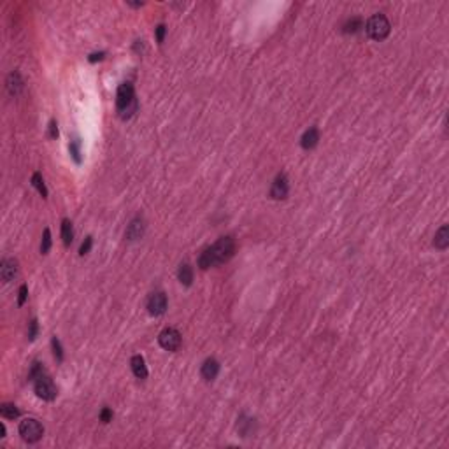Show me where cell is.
Instances as JSON below:
<instances>
[{
    "instance_id": "cell-1",
    "label": "cell",
    "mask_w": 449,
    "mask_h": 449,
    "mask_svg": "<svg viewBox=\"0 0 449 449\" xmlns=\"http://www.w3.org/2000/svg\"><path fill=\"white\" fill-rule=\"evenodd\" d=\"M234 254H235V240L230 235L221 237L211 248L204 249V253L198 256V267L202 271H207L211 267L227 263Z\"/></svg>"
},
{
    "instance_id": "cell-2",
    "label": "cell",
    "mask_w": 449,
    "mask_h": 449,
    "mask_svg": "<svg viewBox=\"0 0 449 449\" xmlns=\"http://www.w3.org/2000/svg\"><path fill=\"white\" fill-rule=\"evenodd\" d=\"M139 109V102H137L136 90L132 83H123L119 84L118 93H116V111L121 119H130L134 114Z\"/></svg>"
},
{
    "instance_id": "cell-3",
    "label": "cell",
    "mask_w": 449,
    "mask_h": 449,
    "mask_svg": "<svg viewBox=\"0 0 449 449\" xmlns=\"http://www.w3.org/2000/svg\"><path fill=\"white\" fill-rule=\"evenodd\" d=\"M365 32L372 40H384L391 32V23L384 14H374L365 23Z\"/></svg>"
},
{
    "instance_id": "cell-4",
    "label": "cell",
    "mask_w": 449,
    "mask_h": 449,
    "mask_svg": "<svg viewBox=\"0 0 449 449\" xmlns=\"http://www.w3.org/2000/svg\"><path fill=\"white\" fill-rule=\"evenodd\" d=\"M20 435H21L23 441L28 442V444H35V442H39L40 439H42L44 427L37 421V419L26 418L20 423Z\"/></svg>"
},
{
    "instance_id": "cell-5",
    "label": "cell",
    "mask_w": 449,
    "mask_h": 449,
    "mask_svg": "<svg viewBox=\"0 0 449 449\" xmlns=\"http://www.w3.org/2000/svg\"><path fill=\"white\" fill-rule=\"evenodd\" d=\"M34 391L37 397L42 398V400H46V402L55 400L58 395V390H57V386H55V383H53V379L46 374L40 375L39 379L34 381Z\"/></svg>"
},
{
    "instance_id": "cell-6",
    "label": "cell",
    "mask_w": 449,
    "mask_h": 449,
    "mask_svg": "<svg viewBox=\"0 0 449 449\" xmlns=\"http://www.w3.org/2000/svg\"><path fill=\"white\" fill-rule=\"evenodd\" d=\"M181 342H183L181 333L176 328H165L158 335V344L165 349V351H177L181 348Z\"/></svg>"
},
{
    "instance_id": "cell-7",
    "label": "cell",
    "mask_w": 449,
    "mask_h": 449,
    "mask_svg": "<svg viewBox=\"0 0 449 449\" xmlns=\"http://www.w3.org/2000/svg\"><path fill=\"white\" fill-rule=\"evenodd\" d=\"M167 295L163 292H156V293H151L148 298V304H146V307H148V312L151 314V316H161V314H165L167 311Z\"/></svg>"
},
{
    "instance_id": "cell-8",
    "label": "cell",
    "mask_w": 449,
    "mask_h": 449,
    "mask_svg": "<svg viewBox=\"0 0 449 449\" xmlns=\"http://www.w3.org/2000/svg\"><path fill=\"white\" fill-rule=\"evenodd\" d=\"M288 193H290L288 177H286V174H279L274 179V183H272L271 196L274 200H284V198L288 196Z\"/></svg>"
},
{
    "instance_id": "cell-9",
    "label": "cell",
    "mask_w": 449,
    "mask_h": 449,
    "mask_svg": "<svg viewBox=\"0 0 449 449\" xmlns=\"http://www.w3.org/2000/svg\"><path fill=\"white\" fill-rule=\"evenodd\" d=\"M144 232H146V221L140 216H137V218H134L130 221V225L127 227V232H125V237H127V240H139L144 237Z\"/></svg>"
},
{
    "instance_id": "cell-10",
    "label": "cell",
    "mask_w": 449,
    "mask_h": 449,
    "mask_svg": "<svg viewBox=\"0 0 449 449\" xmlns=\"http://www.w3.org/2000/svg\"><path fill=\"white\" fill-rule=\"evenodd\" d=\"M18 275V262L13 258H4L0 263V277L4 283H11Z\"/></svg>"
},
{
    "instance_id": "cell-11",
    "label": "cell",
    "mask_w": 449,
    "mask_h": 449,
    "mask_svg": "<svg viewBox=\"0 0 449 449\" xmlns=\"http://www.w3.org/2000/svg\"><path fill=\"white\" fill-rule=\"evenodd\" d=\"M219 374V363L214 358H207L200 369V375L205 381H214Z\"/></svg>"
},
{
    "instance_id": "cell-12",
    "label": "cell",
    "mask_w": 449,
    "mask_h": 449,
    "mask_svg": "<svg viewBox=\"0 0 449 449\" xmlns=\"http://www.w3.org/2000/svg\"><path fill=\"white\" fill-rule=\"evenodd\" d=\"M130 367H132V372H134V375H136L137 379H146L148 377V367H146V362L144 358L140 356V354H134L130 360Z\"/></svg>"
},
{
    "instance_id": "cell-13",
    "label": "cell",
    "mask_w": 449,
    "mask_h": 449,
    "mask_svg": "<svg viewBox=\"0 0 449 449\" xmlns=\"http://www.w3.org/2000/svg\"><path fill=\"white\" fill-rule=\"evenodd\" d=\"M319 142V130L316 127H311L309 130L304 132L300 139V146L304 149H314Z\"/></svg>"
},
{
    "instance_id": "cell-14",
    "label": "cell",
    "mask_w": 449,
    "mask_h": 449,
    "mask_svg": "<svg viewBox=\"0 0 449 449\" xmlns=\"http://www.w3.org/2000/svg\"><path fill=\"white\" fill-rule=\"evenodd\" d=\"M7 90L11 95H20L23 90V79L20 72H11L7 78Z\"/></svg>"
},
{
    "instance_id": "cell-15",
    "label": "cell",
    "mask_w": 449,
    "mask_h": 449,
    "mask_svg": "<svg viewBox=\"0 0 449 449\" xmlns=\"http://www.w3.org/2000/svg\"><path fill=\"white\" fill-rule=\"evenodd\" d=\"M433 246H435L437 249H441V251L448 249V246H449V227L448 225L439 228V232L435 234V239H433Z\"/></svg>"
},
{
    "instance_id": "cell-16",
    "label": "cell",
    "mask_w": 449,
    "mask_h": 449,
    "mask_svg": "<svg viewBox=\"0 0 449 449\" xmlns=\"http://www.w3.org/2000/svg\"><path fill=\"white\" fill-rule=\"evenodd\" d=\"M237 430L242 437H249L254 433V419L253 418H246V416H240L239 423H237Z\"/></svg>"
},
{
    "instance_id": "cell-17",
    "label": "cell",
    "mask_w": 449,
    "mask_h": 449,
    "mask_svg": "<svg viewBox=\"0 0 449 449\" xmlns=\"http://www.w3.org/2000/svg\"><path fill=\"white\" fill-rule=\"evenodd\" d=\"M177 279L184 286H192L193 283V267L190 263H183L177 271Z\"/></svg>"
},
{
    "instance_id": "cell-18",
    "label": "cell",
    "mask_w": 449,
    "mask_h": 449,
    "mask_svg": "<svg viewBox=\"0 0 449 449\" xmlns=\"http://www.w3.org/2000/svg\"><path fill=\"white\" fill-rule=\"evenodd\" d=\"M61 239H63L65 248H69L72 244V240H74V228H72V223L69 219L61 221Z\"/></svg>"
},
{
    "instance_id": "cell-19",
    "label": "cell",
    "mask_w": 449,
    "mask_h": 449,
    "mask_svg": "<svg viewBox=\"0 0 449 449\" xmlns=\"http://www.w3.org/2000/svg\"><path fill=\"white\" fill-rule=\"evenodd\" d=\"M0 416L5 419H16L20 416V409L14 404H2L0 406Z\"/></svg>"
},
{
    "instance_id": "cell-20",
    "label": "cell",
    "mask_w": 449,
    "mask_h": 449,
    "mask_svg": "<svg viewBox=\"0 0 449 449\" xmlns=\"http://www.w3.org/2000/svg\"><path fill=\"white\" fill-rule=\"evenodd\" d=\"M32 184H34L35 190L40 193L42 198L48 196V190H46V184H44V179H42V174H40V172H35V174L32 176Z\"/></svg>"
},
{
    "instance_id": "cell-21",
    "label": "cell",
    "mask_w": 449,
    "mask_h": 449,
    "mask_svg": "<svg viewBox=\"0 0 449 449\" xmlns=\"http://www.w3.org/2000/svg\"><path fill=\"white\" fill-rule=\"evenodd\" d=\"M362 26H363V23L360 18H351V20H348L344 25V34H356Z\"/></svg>"
},
{
    "instance_id": "cell-22",
    "label": "cell",
    "mask_w": 449,
    "mask_h": 449,
    "mask_svg": "<svg viewBox=\"0 0 449 449\" xmlns=\"http://www.w3.org/2000/svg\"><path fill=\"white\" fill-rule=\"evenodd\" d=\"M69 151H70V155H72V158H74L76 163H78V165H81V161H83V158H81V142H79V140L70 142V144H69Z\"/></svg>"
},
{
    "instance_id": "cell-23",
    "label": "cell",
    "mask_w": 449,
    "mask_h": 449,
    "mask_svg": "<svg viewBox=\"0 0 449 449\" xmlns=\"http://www.w3.org/2000/svg\"><path fill=\"white\" fill-rule=\"evenodd\" d=\"M49 249H51V232H49V228H46L42 234V242H40V253L48 254Z\"/></svg>"
},
{
    "instance_id": "cell-24",
    "label": "cell",
    "mask_w": 449,
    "mask_h": 449,
    "mask_svg": "<svg viewBox=\"0 0 449 449\" xmlns=\"http://www.w3.org/2000/svg\"><path fill=\"white\" fill-rule=\"evenodd\" d=\"M51 346H53V354H55V358H57V362L61 363V362H63V349H61L60 340H58L57 337H53V339H51Z\"/></svg>"
},
{
    "instance_id": "cell-25",
    "label": "cell",
    "mask_w": 449,
    "mask_h": 449,
    "mask_svg": "<svg viewBox=\"0 0 449 449\" xmlns=\"http://www.w3.org/2000/svg\"><path fill=\"white\" fill-rule=\"evenodd\" d=\"M46 374V371H44V367L40 365L39 362H35L34 365H32V371H30V374H28V379L30 381H35V379H39L40 375H44Z\"/></svg>"
},
{
    "instance_id": "cell-26",
    "label": "cell",
    "mask_w": 449,
    "mask_h": 449,
    "mask_svg": "<svg viewBox=\"0 0 449 449\" xmlns=\"http://www.w3.org/2000/svg\"><path fill=\"white\" fill-rule=\"evenodd\" d=\"M155 34H156V42L163 44V40H165V34H167V26L163 25V23H160V25L155 28Z\"/></svg>"
},
{
    "instance_id": "cell-27",
    "label": "cell",
    "mask_w": 449,
    "mask_h": 449,
    "mask_svg": "<svg viewBox=\"0 0 449 449\" xmlns=\"http://www.w3.org/2000/svg\"><path fill=\"white\" fill-rule=\"evenodd\" d=\"M92 244H93V239H92V237H86V239H84V242L81 244V248H79V254H81V256H84V254L90 253Z\"/></svg>"
},
{
    "instance_id": "cell-28",
    "label": "cell",
    "mask_w": 449,
    "mask_h": 449,
    "mask_svg": "<svg viewBox=\"0 0 449 449\" xmlns=\"http://www.w3.org/2000/svg\"><path fill=\"white\" fill-rule=\"evenodd\" d=\"M28 339L30 340H35V337H37V332H39V325H37V319H32L30 325H28Z\"/></svg>"
},
{
    "instance_id": "cell-29",
    "label": "cell",
    "mask_w": 449,
    "mask_h": 449,
    "mask_svg": "<svg viewBox=\"0 0 449 449\" xmlns=\"http://www.w3.org/2000/svg\"><path fill=\"white\" fill-rule=\"evenodd\" d=\"M26 297H28V286H26V284H21V288H20V297H18V305L25 304Z\"/></svg>"
},
{
    "instance_id": "cell-30",
    "label": "cell",
    "mask_w": 449,
    "mask_h": 449,
    "mask_svg": "<svg viewBox=\"0 0 449 449\" xmlns=\"http://www.w3.org/2000/svg\"><path fill=\"white\" fill-rule=\"evenodd\" d=\"M111 419H113V410H111L109 407H104L100 412V421L102 423H109Z\"/></svg>"
},
{
    "instance_id": "cell-31",
    "label": "cell",
    "mask_w": 449,
    "mask_h": 449,
    "mask_svg": "<svg viewBox=\"0 0 449 449\" xmlns=\"http://www.w3.org/2000/svg\"><path fill=\"white\" fill-rule=\"evenodd\" d=\"M49 137L51 139H57L58 137V125L55 119H51V123H49Z\"/></svg>"
},
{
    "instance_id": "cell-32",
    "label": "cell",
    "mask_w": 449,
    "mask_h": 449,
    "mask_svg": "<svg viewBox=\"0 0 449 449\" xmlns=\"http://www.w3.org/2000/svg\"><path fill=\"white\" fill-rule=\"evenodd\" d=\"M104 57H105V53H104V51H100V53H92V55L88 57V60L92 61V63H95V61L104 60Z\"/></svg>"
},
{
    "instance_id": "cell-33",
    "label": "cell",
    "mask_w": 449,
    "mask_h": 449,
    "mask_svg": "<svg viewBox=\"0 0 449 449\" xmlns=\"http://www.w3.org/2000/svg\"><path fill=\"white\" fill-rule=\"evenodd\" d=\"M0 437H5V427L4 425H0Z\"/></svg>"
}]
</instances>
